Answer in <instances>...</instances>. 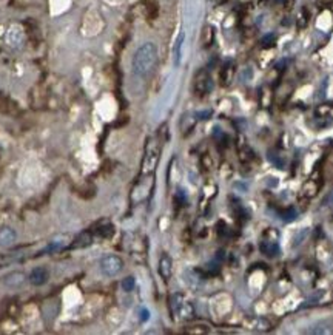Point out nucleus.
Returning <instances> with one entry per match:
<instances>
[{
    "label": "nucleus",
    "instance_id": "1",
    "mask_svg": "<svg viewBox=\"0 0 333 335\" xmlns=\"http://www.w3.org/2000/svg\"><path fill=\"white\" fill-rule=\"evenodd\" d=\"M158 64V47L153 42H145L142 44L131 61V70L133 75L138 78H147L153 68Z\"/></svg>",
    "mask_w": 333,
    "mask_h": 335
},
{
    "label": "nucleus",
    "instance_id": "2",
    "mask_svg": "<svg viewBox=\"0 0 333 335\" xmlns=\"http://www.w3.org/2000/svg\"><path fill=\"white\" fill-rule=\"evenodd\" d=\"M159 147L158 144H154L153 141H148V145H147V152H145V156H144V161H142V175H150L154 172L158 162H159Z\"/></svg>",
    "mask_w": 333,
    "mask_h": 335
},
{
    "label": "nucleus",
    "instance_id": "3",
    "mask_svg": "<svg viewBox=\"0 0 333 335\" xmlns=\"http://www.w3.org/2000/svg\"><path fill=\"white\" fill-rule=\"evenodd\" d=\"M124 267V261L117 255H107L101 261V270L107 276H116Z\"/></svg>",
    "mask_w": 333,
    "mask_h": 335
},
{
    "label": "nucleus",
    "instance_id": "4",
    "mask_svg": "<svg viewBox=\"0 0 333 335\" xmlns=\"http://www.w3.org/2000/svg\"><path fill=\"white\" fill-rule=\"evenodd\" d=\"M24 41H25V34L19 25H13L5 34V42L11 48H21L24 45Z\"/></svg>",
    "mask_w": 333,
    "mask_h": 335
},
{
    "label": "nucleus",
    "instance_id": "5",
    "mask_svg": "<svg viewBox=\"0 0 333 335\" xmlns=\"http://www.w3.org/2000/svg\"><path fill=\"white\" fill-rule=\"evenodd\" d=\"M211 88H213V81L208 76V73L207 71L198 73L196 81H194V90H196V93L198 95H207V93L211 91Z\"/></svg>",
    "mask_w": 333,
    "mask_h": 335
},
{
    "label": "nucleus",
    "instance_id": "6",
    "mask_svg": "<svg viewBox=\"0 0 333 335\" xmlns=\"http://www.w3.org/2000/svg\"><path fill=\"white\" fill-rule=\"evenodd\" d=\"M171 272H173V259L170 255L162 253L159 259V275L164 278V281H168L171 278Z\"/></svg>",
    "mask_w": 333,
    "mask_h": 335
},
{
    "label": "nucleus",
    "instance_id": "7",
    "mask_svg": "<svg viewBox=\"0 0 333 335\" xmlns=\"http://www.w3.org/2000/svg\"><path fill=\"white\" fill-rule=\"evenodd\" d=\"M259 250H261L265 256H270V258L278 256L279 252H281L279 244H278L276 239H264V241H261V244H259Z\"/></svg>",
    "mask_w": 333,
    "mask_h": 335
},
{
    "label": "nucleus",
    "instance_id": "8",
    "mask_svg": "<svg viewBox=\"0 0 333 335\" xmlns=\"http://www.w3.org/2000/svg\"><path fill=\"white\" fill-rule=\"evenodd\" d=\"M48 281V270L42 266L34 267L30 273V283L34 286H42Z\"/></svg>",
    "mask_w": 333,
    "mask_h": 335
},
{
    "label": "nucleus",
    "instance_id": "9",
    "mask_svg": "<svg viewBox=\"0 0 333 335\" xmlns=\"http://www.w3.org/2000/svg\"><path fill=\"white\" fill-rule=\"evenodd\" d=\"M17 233L11 227H2L0 229V246L2 247H10L16 243Z\"/></svg>",
    "mask_w": 333,
    "mask_h": 335
},
{
    "label": "nucleus",
    "instance_id": "10",
    "mask_svg": "<svg viewBox=\"0 0 333 335\" xmlns=\"http://www.w3.org/2000/svg\"><path fill=\"white\" fill-rule=\"evenodd\" d=\"M184 41H185V33L181 31L176 38V42H174V47H173V61H174V65L179 67L181 65V59H182V47H184Z\"/></svg>",
    "mask_w": 333,
    "mask_h": 335
},
{
    "label": "nucleus",
    "instance_id": "11",
    "mask_svg": "<svg viewBox=\"0 0 333 335\" xmlns=\"http://www.w3.org/2000/svg\"><path fill=\"white\" fill-rule=\"evenodd\" d=\"M25 275L22 273V272H13V273H10V275H7L5 276V280H4V283L8 286V287H13V289H16V287H21L24 283H25Z\"/></svg>",
    "mask_w": 333,
    "mask_h": 335
},
{
    "label": "nucleus",
    "instance_id": "12",
    "mask_svg": "<svg viewBox=\"0 0 333 335\" xmlns=\"http://www.w3.org/2000/svg\"><path fill=\"white\" fill-rule=\"evenodd\" d=\"M184 303H185V300H184V295H182V293H173V295H171L170 307H171L173 317H178V313H179V310H181V307H182Z\"/></svg>",
    "mask_w": 333,
    "mask_h": 335
},
{
    "label": "nucleus",
    "instance_id": "13",
    "mask_svg": "<svg viewBox=\"0 0 333 335\" xmlns=\"http://www.w3.org/2000/svg\"><path fill=\"white\" fill-rule=\"evenodd\" d=\"M233 76H234V68H233V65H231V64L225 65V67L222 68V73H221V82H222V85H230L231 81H233Z\"/></svg>",
    "mask_w": 333,
    "mask_h": 335
},
{
    "label": "nucleus",
    "instance_id": "14",
    "mask_svg": "<svg viewBox=\"0 0 333 335\" xmlns=\"http://www.w3.org/2000/svg\"><path fill=\"white\" fill-rule=\"evenodd\" d=\"M318 189H319V184H316L313 179H310L308 182L304 184V187H302V195L307 196V198H311V196H315V195L318 193Z\"/></svg>",
    "mask_w": 333,
    "mask_h": 335
},
{
    "label": "nucleus",
    "instance_id": "15",
    "mask_svg": "<svg viewBox=\"0 0 333 335\" xmlns=\"http://www.w3.org/2000/svg\"><path fill=\"white\" fill-rule=\"evenodd\" d=\"M178 317H181L182 320H191V318L194 317V309H193L191 303L185 301V303L182 304V307H181Z\"/></svg>",
    "mask_w": 333,
    "mask_h": 335
},
{
    "label": "nucleus",
    "instance_id": "16",
    "mask_svg": "<svg viewBox=\"0 0 333 335\" xmlns=\"http://www.w3.org/2000/svg\"><path fill=\"white\" fill-rule=\"evenodd\" d=\"M91 241H93L91 235H90L88 232H85V233H81V235L74 239L73 247H87V246L91 244Z\"/></svg>",
    "mask_w": 333,
    "mask_h": 335
},
{
    "label": "nucleus",
    "instance_id": "17",
    "mask_svg": "<svg viewBox=\"0 0 333 335\" xmlns=\"http://www.w3.org/2000/svg\"><path fill=\"white\" fill-rule=\"evenodd\" d=\"M308 333H316V335H321V333H333V329L327 324V323H319V324H316V326H313L310 330H308Z\"/></svg>",
    "mask_w": 333,
    "mask_h": 335
},
{
    "label": "nucleus",
    "instance_id": "18",
    "mask_svg": "<svg viewBox=\"0 0 333 335\" xmlns=\"http://www.w3.org/2000/svg\"><path fill=\"white\" fill-rule=\"evenodd\" d=\"M279 215H281V219H282L284 222H291V221H295L296 216H298V213H296V210H295L293 207H288V209L282 210Z\"/></svg>",
    "mask_w": 333,
    "mask_h": 335
},
{
    "label": "nucleus",
    "instance_id": "19",
    "mask_svg": "<svg viewBox=\"0 0 333 335\" xmlns=\"http://www.w3.org/2000/svg\"><path fill=\"white\" fill-rule=\"evenodd\" d=\"M308 21H310V11L307 8H302L301 14H299V19H298V27L299 28H305Z\"/></svg>",
    "mask_w": 333,
    "mask_h": 335
},
{
    "label": "nucleus",
    "instance_id": "20",
    "mask_svg": "<svg viewBox=\"0 0 333 335\" xmlns=\"http://www.w3.org/2000/svg\"><path fill=\"white\" fill-rule=\"evenodd\" d=\"M275 44H276V38H275V34H267V36H264V38L261 39V45H262V48H273Z\"/></svg>",
    "mask_w": 333,
    "mask_h": 335
},
{
    "label": "nucleus",
    "instance_id": "21",
    "mask_svg": "<svg viewBox=\"0 0 333 335\" xmlns=\"http://www.w3.org/2000/svg\"><path fill=\"white\" fill-rule=\"evenodd\" d=\"M121 284H122V289L125 292H131L134 289V286H136V280H134V276H127V278L122 280Z\"/></svg>",
    "mask_w": 333,
    "mask_h": 335
},
{
    "label": "nucleus",
    "instance_id": "22",
    "mask_svg": "<svg viewBox=\"0 0 333 335\" xmlns=\"http://www.w3.org/2000/svg\"><path fill=\"white\" fill-rule=\"evenodd\" d=\"M268 159H270V162L275 164L278 169H282V167H284V161L281 159V156H279L276 152H271V150H270V152H268Z\"/></svg>",
    "mask_w": 333,
    "mask_h": 335
},
{
    "label": "nucleus",
    "instance_id": "23",
    "mask_svg": "<svg viewBox=\"0 0 333 335\" xmlns=\"http://www.w3.org/2000/svg\"><path fill=\"white\" fill-rule=\"evenodd\" d=\"M97 233H99L101 236H104V238H110V236L114 233V227H113L111 224H107V226L97 229Z\"/></svg>",
    "mask_w": 333,
    "mask_h": 335
},
{
    "label": "nucleus",
    "instance_id": "24",
    "mask_svg": "<svg viewBox=\"0 0 333 335\" xmlns=\"http://www.w3.org/2000/svg\"><path fill=\"white\" fill-rule=\"evenodd\" d=\"M307 235H308V230H302V232H301L299 235H296V238H295V243H293V246H295V247H296V246H299V244L302 243V239H304V238H305Z\"/></svg>",
    "mask_w": 333,
    "mask_h": 335
},
{
    "label": "nucleus",
    "instance_id": "25",
    "mask_svg": "<svg viewBox=\"0 0 333 335\" xmlns=\"http://www.w3.org/2000/svg\"><path fill=\"white\" fill-rule=\"evenodd\" d=\"M139 318H141L142 323L148 321V320H150V310L145 309V307H142V309H141V317H139Z\"/></svg>",
    "mask_w": 333,
    "mask_h": 335
},
{
    "label": "nucleus",
    "instance_id": "26",
    "mask_svg": "<svg viewBox=\"0 0 333 335\" xmlns=\"http://www.w3.org/2000/svg\"><path fill=\"white\" fill-rule=\"evenodd\" d=\"M211 116V111L208 110V111H199V113H196V118L198 119H208Z\"/></svg>",
    "mask_w": 333,
    "mask_h": 335
},
{
    "label": "nucleus",
    "instance_id": "27",
    "mask_svg": "<svg viewBox=\"0 0 333 335\" xmlns=\"http://www.w3.org/2000/svg\"><path fill=\"white\" fill-rule=\"evenodd\" d=\"M276 2H284V0H276Z\"/></svg>",
    "mask_w": 333,
    "mask_h": 335
},
{
    "label": "nucleus",
    "instance_id": "28",
    "mask_svg": "<svg viewBox=\"0 0 333 335\" xmlns=\"http://www.w3.org/2000/svg\"><path fill=\"white\" fill-rule=\"evenodd\" d=\"M331 201H333V195H331Z\"/></svg>",
    "mask_w": 333,
    "mask_h": 335
}]
</instances>
